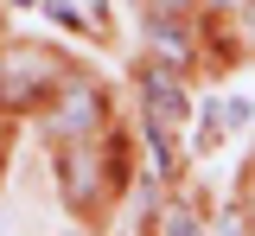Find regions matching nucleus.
Masks as SVG:
<instances>
[{
	"label": "nucleus",
	"instance_id": "obj_1",
	"mask_svg": "<svg viewBox=\"0 0 255 236\" xmlns=\"http://www.w3.org/2000/svg\"><path fill=\"white\" fill-rule=\"evenodd\" d=\"M140 109H147V128H153V140L166 147L172 140V128H185V90H179V70L172 64H140Z\"/></svg>",
	"mask_w": 255,
	"mask_h": 236
},
{
	"label": "nucleus",
	"instance_id": "obj_2",
	"mask_svg": "<svg viewBox=\"0 0 255 236\" xmlns=\"http://www.w3.org/2000/svg\"><path fill=\"white\" fill-rule=\"evenodd\" d=\"M58 77H64L58 58L38 51V45H32V51H6V58H0V102H6V109H26V102H38Z\"/></svg>",
	"mask_w": 255,
	"mask_h": 236
},
{
	"label": "nucleus",
	"instance_id": "obj_3",
	"mask_svg": "<svg viewBox=\"0 0 255 236\" xmlns=\"http://www.w3.org/2000/svg\"><path fill=\"white\" fill-rule=\"evenodd\" d=\"M102 109H109V96H102L96 83H70L64 102H58V115H51L45 128H51V140H64V147H70V140H90L96 128H102Z\"/></svg>",
	"mask_w": 255,
	"mask_h": 236
},
{
	"label": "nucleus",
	"instance_id": "obj_4",
	"mask_svg": "<svg viewBox=\"0 0 255 236\" xmlns=\"http://www.w3.org/2000/svg\"><path fill=\"white\" fill-rule=\"evenodd\" d=\"M64 198L83 204V211L102 198V160H96V153H83V140H77V153L64 160Z\"/></svg>",
	"mask_w": 255,
	"mask_h": 236
},
{
	"label": "nucleus",
	"instance_id": "obj_5",
	"mask_svg": "<svg viewBox=\"0 0 255 236\" xmlns=\"http://www.w3.org/2000/svg\"><path fill=\"white\" fill-rule=\"evenodd\" d=\"M45 13L77 32H109V0H45Z\"/></svg>",
	"mask_w": 255,
	"mask_h": 236
},
{
	"label": "nucleus",
	"instance_id": "obj_6",
	"mask_svg": "<svg viewBox=\"0 0 255 236\" xmlns=\"http://www.w3.org/2000/svg\"><path fill=\"white\" fill-rule=\"evenodd\" d=\"M140 6H147V19H153V26H166L172 13H185V0H140Z\"/></svg>",
	"mask_w": 255,
	"mask_h": 236
},
{
	"label": "nucleus",
	"instance_id": "obj_7",
	"mask_svg": "<svg viewBox=\"0 0 255 236\" xmlns=\"http://www.w3.org/2000/svg\"><path fill=\"white\" fill-rule=\"evenodd\" d=\"M249 26H255V6H249Z\"/></svg>",
	"mask_w": 255,
	"mask_h": 236
},
{
	"label": "nucleus",
	"instance_id": "obj_8",
	"mask_svg": "<svg viewBox=\"0 0 255 236\" xmlns=\"http://www.w3.org/2000/svg\"><path fill=\"white\" fill-rule=\"evenodd\" d=\"M19 6H32V0H19Z\"/></svg>",
	"mask_w": 255,
	"mask_h": 236
}]
</instances>
